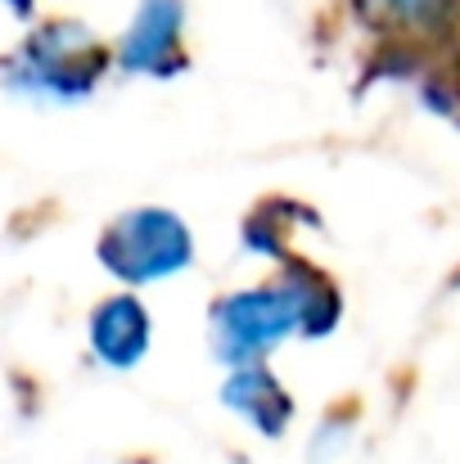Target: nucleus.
Returning <instances> with one entry per match:
<instances>
[{
  "mask_svg": "<svg viewBox=\"0 0 460 464\" xmlns=\"http://www.w3.org/2000/svg\"><path fill=\"white\" fill-rule=\"evenodd\" d=\"M343 324L338 285L307 257L280 262L276 276L258 285L226 289L208 303V347L212 361L249 365L271 361L285 343H320Z\"/></svg>",
  "mask_w": 460,
  "mask_h": 464,
  "instance_id": "nucleus-1",
  "label": "nucleus"
},
{
  "mask_svg": "<svg viewBox=\"0 0 460 464\" xmlns=\"http://www.w3.org/2000/svg\"><path fill=\"white\" fill-rule=\"evenodd\" d=\"M118 72L113 45L82 18H36L0 63L9 100L32 109H77Z\"/></svg>",
  "mask_w": 460,
  "mask_h": 464,
  "instance_id": "nucleus-2",
  "label": "nucleus"
},
{
  "mask_svg": "<svg viewBox=\"0 0 460 464\" xmlns=\"http://www.w3.org/2000/svg\"><path fill=\"white\" fill-rule=\"evenodd\" d=\"M199 262V239L194 226L162 203H136L109 217L95 235V266L118 285V289H158Z\"/></svg>",
  "mask_w": 460,
  "mask_h": 464,
  "instance_id": "nucleus-3",
  "label": "nucleus"
},
{
  "mask_svg": "<svg viewBox=\"0 0 460 464\" xmlns=\"http://www.w3.org/2000/svg\"><path fill=\"white\" fill-rule=\"evenodd\" d=\"M185 36H190V5L185 0H136L118 41L113 63L122 77L167 82L185 72Z\"/></svg>",
  "mask_w": 460,
  "mask_h": 464,
  "instance_id": "nucleus-4",
  "label": "nucleus"
},
{
  "mask_svg": "<svg viewBox=\"0 0 460 464\" xmlns=\"http://www.w3.org/2000/svg\"><path fill=\"white\" fill-rule=\"evenodd\" d=\"M86 352L109 374H132L153 352V311L136 289H113L86 311Z\"/></svg>",
  "mask_w": 460,
  "mask_h": 464,
  "instance_id": "nucleus-5",
  "label": "nucleus"
},
{
  "mask_svg": "<svg viewBox=\"0 0 460 464\" xmlns=\"http://www.w3.org/2000/svg\"><path fill=\"white\" fill-rule=\"evenodd\" d=\"M221 406L258 438L280 442L289 433V424L299 420V401L289 392V383L276 374L271 361H249V365H230L221 388H217Z\"/></svg>",
  "mask_w": 460,
  "mask_h": 464,
  "instance_id": "nucleus-6",
  "label": "nucleus"
},
{
  "mask_svg": "<svg viewBox=\"0 0 460 464\" xmlns=\"http://www.w3.org/2000/svg\"><path fill=\"white\" fill-rule=\"evenodd\" d=\"M352 18L397 50H425L460 27V0H347Z\"/></svg>",
  "mask_w": 460,
  "mask_h": 464,
  "instance_id": "nucleus-7",
  "label": "nucleus"
},
{
  "mask_svg": "<svg viewBox=\"0 0 460 464\" xmlns=\"http://www.w3.org/2000/svg\"><path fill=\"white\" fill-rule=\"evenodd\" d=\"M294 208L299 203H280V208H271V203H262V208H253L249 217H244V253H258V257H276V262H289L294 253H289V239H294V230L285 226L289 217H294Z\"/></svg>",
  "mask_w": 460,
  "mask_h": 464,
  "instance_id": "nucleus-8",
  "label": "nucleus"
},
{
  "mask_svg": "<svg viewBox=\"0 0 460 464\" xmlns=\"http://www.w3.org/2000/svg\"><path fill=\"white\" fill-rule=\"evenodd\" d=\"M352 442V424L347 420H338V415H329V420H320L316 424V433H311V442H307V460L311 464H329L343 447Z\"/></svg>",
  "mask_w": 460,
  "mask_h": 464,
  "instance_id": "nucleus-9",
  "label": "nucleus"
},
{
  "mask_svg": "<svg viewBox=\"0 0 460 464\" xmlns=\"http://www.w3.org/2000/svg\"><path fill=\"white\" fill-rule=\"evenodd\" d=\"M5 9H9V18H14V23H32L36 0H5Z\"/></svg>",
  "mask_w": 460,
  "mask_h": 464,
  "instance_id": "nucleus-10",
  "label": "nucleus"
}]
</instances>
